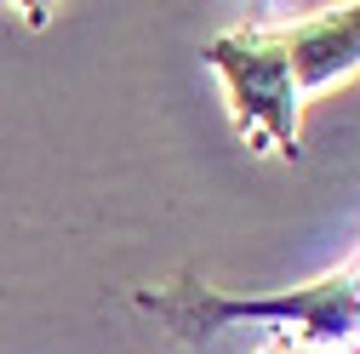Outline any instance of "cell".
I'll use <instances>...</instances> for the list:
<instances>
[{"instance_id": "3957f363", "label": "cell", "mask_w": 360, "mask_h": 354, "mask_svg": "<svg viewBox=\"0 0 360 354\" xmlns=\"http://www.w3.org/2000/svg\"><path fill=\"white\" fill-rule=\"evenodd\" d=\"M263 354H314V348H303V343H292V337H281V332H275Z\"/></svg>"}, {"instance_id": "6da1fadb", "label": "cell", "mask_w": 360, "mask_h": 354, "mask_svg": "<svg viewBox=\"0 0 360 354\" xmlns=\"http://www.w3.org/2000/svg\"><path fill=\"white\" fill-rule=\"evenodd\" d=\"M212 74L223 80L235 138L252 155H303V98L360 69V6H326L292 23H240L206 40Z\"/></svg>"}, {"instance_id": "7a4b0ae2", "label": "cell", "mask_w": 360, "mask_h": 354, "mask_svg": "<svg viewBox=\"0 0 360 354\" xmlns=\"http://www.w3.org/2000/svg\"><path fill=\"white\" fill-rule=\"evenodd\" d=\"M131 303L149 320H160L177 343H206L212 332L252 320V326H275L281 337L314 354H360V251L343 269H326L321 280L275 297H235L206 286L200 275H172L160 286H131Z\"/></svg>"}]
</instances>
